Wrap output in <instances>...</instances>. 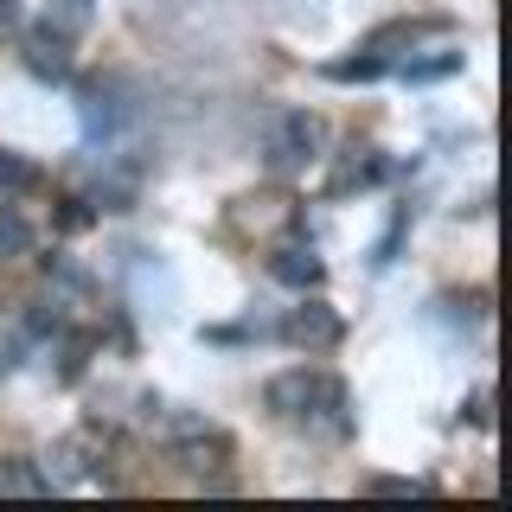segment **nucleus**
I'll return each mask as SVG.
<instances>
[{
	"mask_svg": "<svg viewBox=\"0 0 512 512\" xmlns=\"http://www.w3.org/2000/svg\"><path fill=\"white\" fill-rule=\"evenodd\" d=\"M461 71V52H442V58H410L404 64V77L410 84H442V77H455Z\"/></svg>",
	"mask_w": 512,
	"mask_h": 512,
	"instance_id": "obj_12",
	"label": "nucleus"
},
{
	"mask_svg": "<svg viewBox=\"0 0 512 512\" xmlns=\"http://www.w3.org/2000/svg\"><path fill=\"white\" fill-rule=\"evenodd\" d=\"M269 276H276L282 288H314L320 276H327V263L314 256V244H276L269 250Z\"/></svg>",
	"mask_w": 512,
	"mask_h": 512,
	"instance_id": "obj_5",
	"label": "nucleus"
},
{
	"mask_svg": "<svg viewBox=\"0 0 512 512\" xmlns=\"http://www.w3.org/2000/svg\"><path fill=\"white\" fill-rule=\"evenodd\" d=\"M0 372H7V352H0Z\"/></svg>",
	"mask_w": 512,
	"mask_h": 512,
	"instance_id": "obj_16",
	"label": "nucleus"
},
{
	"mask_svg": "<svg viewBox=\"0 0 512 512\" xmlns=\"http://www.w3.org/2000/svg\"><path fill=\"white\" fill-rule=\"evenodd\" d=\"M96 461H103V436H96V429H77V436H64L52 455H45V480L77 487V480L96 474Z\"/></svg>",
	"mask_w": 512,
	"mask_h": 512,
	"instance_id": "obj_3",
	"label": "nucleus"
},
{
	"mask_svg": "<svg viewBox=\"0 0 512 512\" xmlns=\"http://www.w3.org/2000/svg\"><path fill=\"white\" fill-rule=\"evenodd\" d=\"M372 493H378V500H423V480H397V474H378L372 480Z\"/></svg>",
	"mask_w": 512,
	"mask_h": 512,
	"instance_id": "obj_13",
	"label": "nucleus"
},
{
	"mask_svg": "<svg viewBox=\"0 0 512 512\" xmlns=\"http://www.w3.org/2000/svg\"><path fill=\"white\" fill-rule=\"evenodd\" d=\"M0 493H26V500H39V493H52V480H45L39 461H0Z\"/></svg>",
	"mask_w": 512,
	"mask_h": 512,
	"instance_id": "obj_8",
	"label": "nucleus"
},
{
	"mask_svg": "<svg viewBox=\"0 0 512 512\" xmlns=\"http://www.w3.org/2000/svg\"><path fill=\"white\" fill-rule=\"evenodd\" d=\"M282 340L288 346H308V352H327V346L346 340V320L333 314L327 301H301V308L282 320Z\"/></svg>",
	"mask_w": 512,
	"mask_h": 512,
	"instance_id": "obj_2",
	"label": "nucleus"
},
{
	"mask_svg": "<svg viewBox=\"0 0 512 512\" xmlns=\"http://www.w3.org/2000/svg\"><path fill=\"white\" fill-rule=\"evenodd\" d=\"M96 20V0H45V32H58V39H84Z\"/></svg>",
	"mask_w": 512,
	"mask_h": 512,
	"instance_id": "obj_7",
	"label": "nucleus"
},
{
	"mask_svg": "<svg viewBox=\"0 0 512 512\" xmlns=\"http://www.w3.org/2000/svg\"><path fill=\"white\" fill-rule=\"evenodd\" d=\"M32 250V224L20 205H0V256H26Z\"/></svg>",
	"mask_w": 512,
	"mask_h": 512,
	"instance_id": "obj_10",
	"label": "nucleus"
},
{
	"mask_svg": "<svg viewBox=\"0 0 512 512\" xmlns=\"http://www.w3.org/2000/svg\"><path fill=\"white\" fill-rule=\"evenodd\" d=\"M320 148V122L308 116V109H295V116H282L276 122V135H269V167L288 173V167H308Z\"/></svg>",
	"mask_w": 512,
	"mask_h": 512,
	"instance_id": "obj_4",
	"label": "nucleus"
},
{
	"mask_svg": "<svg viewBox=\"0 0 512 512\" xmlns=\"http://www.w3.org/2000/svg\"><path fill=\"white\" fill-rule=\"evenodd\" d=\"M468 423H480V429L493 423V391H474V397H468Z\"/></svg>",
	"mask_w": 512,
	"mask_h": 512,
	"instance_id": "obj_15",
	"label": "nucleus"
},
{
	"mask_svg": "<svg viewBox=\"0 0 512 512\" xmlns=\"http://www.w3.org/2000/svg\"><path fill=\"white\" fill-rule=\"evenodd\" d=\"M0 186H32V167L20 154H0Z\"/></svg>",
	"mask_w": 512,
	"mask_h": 512,
	"instance_id": "obj_14",
	"label": "nucleus"
},
{
	"mask_svg": "<svg viewBox=\"0 0 512 512\" xmlns=\"http://www.w3.org/2000/svg\"><path fill=\"white\" fill-rule=\"evenodd\" d=\"M71 39H58V32H45V26H32V39H26V71L32 77H71V52H64Z\"/></svg>",
	"mask_w": 512,
	"mask_h": 512,
	"instance_id": "obj_6",
	"label": "nucleus"
},
{
	"mask_svg": "<svg viewBox=\"0 0 512 512\" xmlns=\"http://www.w3.org/2000/svg\"><path fill=\"white\" fill-rule=\"evenodd\" d=\"M327 77H333V84H372V77H384V58H378V52L340 58V64H327Z\"/></svg>",
	"mask_w": 512,
	"mask_h": 512,
	"instance_id": "obj_11",
	"label": "nucleus"
},
{
	"mask_svg": "<svg viewBox=\"0 0 512 512\" xmlns=\"http://www.w3.org/2000/svg\"><path fill=\"white\" fill-rule=\"evenodd\" d=\"M263 404L288 416V423H308L320 410H346V384L327 378V372H308V365H295V372H276L263 391Z\"/></svg>",
	"mask_w": 512,
	"mask_h": 512,
	"instance_id": "obj_1",
	"label": "nucleus"
},
{
	"mask_svg": "<svg viewBox=\"0 0 512 512\" xmlns=\"http://www.w3.org/2000/svg\"><path fill=\"white\" fill-rule=\"evenodd\" d=\"M378 173V160H372V148H346V160L333 167V180H327V192H352L359 180H372Z\"/></svg>",
	"mask_w": 512,
	"mask_h": 512,
	"instance_id": "obj_9",
	"label": "nucleus"
}]
</instances>
